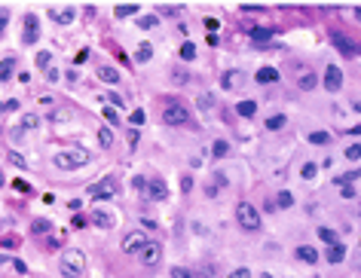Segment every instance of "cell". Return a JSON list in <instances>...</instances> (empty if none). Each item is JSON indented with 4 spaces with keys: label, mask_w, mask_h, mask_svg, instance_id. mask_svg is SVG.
I'll return each mask as SVG.
<instances>
[{
    "label": "cell",
    "mask_w": 361,
    "mask_h": 278,
    "mask_svg": "<svg viewBox=\"0 0 361 278\" xmlns=\"http://www.w3.org/2000/svg\"><path fill=\"white\" fill-rule=\"evenodd\" d=\"M331 40H334V46H337L343 55H352V52H355V43H352L349 37H343V34H334Z\"/></svg>",
    "instance_id": "obj_16"
},
{
    "label": "cell",
    "mask_w": 361,
    "mask_h": 278,
    "mask_svg": "<svg viewBox=\"0 0 361 278\" xmlns=\"http://www.w3.org/2000/svg\"><path fill=\"white\" fill-rule=\"evenodd\" d=\"M138 12H141V6H135V3H126V6H116L113 9L116 18H129V15H138Z\"/></svg>",
    "instance_id": "obj_21"
},
{
    "label": "cell",
    "mask_w": 361,
    "mask_h": 278,
    "mask_svg": "<svg viewBox=\"0 0 361 278\" xmlns=\"http://www.w3.org/2000/svg\"><path fill=\"white\" fill-rule=\"evenodd\" d=\"M227 278H251V272L239 266V269H233V272H230V275H227Z\"/></svg>",
    "instance_id": "obj_51"
},
{
    "label": "cell",
    "mask_w": 361,
    "mask_h": 278,
    "mask_svg": "<svg viewBox=\"0 0 361 278\" xmlns=\"http://www.w3.org/2000/svg\"><path fill=\"white\" fill-rule=\"evenodd\" d=\"M202 24L208 28V34H218V28H221V21H218V18H211V15H208V18H205Z\"/></svg>",
    "instance_id": "obj_48"
},
{
    "label": "cell",
    "mask_w": 361,
    "mask_h": 278,
    "mask_svg": "<svg viewBox=\"0 0 361 278\" xmlns=\"http://www.w3.org/2000/svg\"><path fill=\"white\" fill-rule=\"evenodd\" d=\"M98 80H101V83H116V80H119V70L110 67V64H104V67H98Z\"/></svg>",
    "instance_id": "obj_18"
},
{
    "label": "cell",
    "mask_w": 361,
    "mask_h": 278,
    "mask_svg": "<svg viewBox=\"0 0 361 278\" xmlns=\"http://www.w3.org/2000/svg\"><path fill=\"white\" fill-rule=\"evenodd\" d=\"M181 190L190 193V190H193V178H184V181H181Z\"/></svg>",
    "instance_id": "obj_53"
},
{
    "label": "cell",
    "mask_w": 361,
    "mask_h": 278,
    "mask_svg": "<svg viewBox=\"0 0 361 278\" xmlns=\"http://www.w3.org/2000/svg\"><path fill=\"white\" fill-rule=\"evenodd\" d=\"M169 196V187H165V181L162 178H153L150 181V187H147V199H153V202H162Z\"/></svg>",
    "instance_id": "obj_11"
},
{
    "label": "cell",
    "mask_w": 361,
    "mask_h": 278,
    "mask_svg": "<svg viewBox=\"0 0 361 278\" xmlns=\"http://www.w3.org/2000/svg\"><path fill=\"white\" fill-rule=\"evenodd\" d=\"M319 239H322V242H328V248H331V245H340L337 233H334V230H328V226H319Z\"/></svg>",
    "instance_id": "obj_24"
},
{
    "label": "cell",
    "mask_w": 361,
    "mask_h": 278,
    "mask_svg": "<svg viewBox=\"0 0 361 278\" xmlns=\"http://www.w3.org/2000/svg\"><path fill=\"white\" fill-rule=\"evenodd\" d=\"M150 58H153V46H150V43H141L138 52H135V61H138V64H147Z\"/></svg>",
    "instance_id": "obj_19"
},
{
    "label": "cell",
    "mask_w": 361,
    "mask_h": 278,
    "mask_svg": "<svg viewBox=\"0 0 361 278\" xmlns=\"http://www.w3.org/2000/svg\"><path fill=\"white\" fill-rule=\"evenodd\" d=\"M46 80H49V83H58V80H61V70L49 67V70H46Z\"/></svg>",
    "instance_id": "obj_49"
},
{
    "label": "cell",
    "mask_w": 361,
    "mask_h": 278,
    "mask_svg": "<svg viewBox=\"0 0 361 278\" xmlns=\"http://www.w3.org/2000/svg\"><path fill=\"white\" fill-rule=\"evenodd\" d=\"M98 144L101 147H113V132L104 125V129H98Z\"/></svg>",
    "instance_id": "obj_28"
},
{
    "label": "cell",
    "mask_w": 361,
    "mask_h": 278,
    "mask_svg": "<svg viewBox=\"0 0 361 278\" xmlns=\"http://www.w3.org/2000/svg\"><path fill=\"white\" fill-rule=\"evenodd\" d=\"M132 187H135V190H138V193H141V196H147V187H150V181H147V178H141V174H138V178H135V181H132Z\"/></svg>",
    "instance_id": "obj_38"
},
{
    "label": "cell",
    "mask_w": 361,
    "mask_h": 278,
    "mask_svg": "<svg viewBox=\"0 0 361 278\" xmlns=\"http://www.w3.org/2000/svg\"><path fill=\"white\" fill-rule=\"evenodd\" d=\"M187 80H190V77H187L184 67H175V70H172V83H175V86H184Z\"/></svg>",
    "instance_id": "obj_32"
},
{
    "label": "cell",
    "mask_w": 361,
    "mask_h": 278,
    "mask_svg": "<svg viewBox=\"0 0 361 278\" xmlns=\"http://www.w3.org/2000/svg\"><path fill=\"white\" fill-rule=\"evenodd\" d=\"M218 190H221V187H214V184H208V187H205V193H208V196H211V199H214V196H218Z\"/></svg>",
    "instance_id": "obj_55"
},
{
    "label": "cell",
    "mask_w": 361,
    "mask_h": 278,
    "mask_svg": "<svg viewBox=\"0 0 361 278\" xmlns=\"http://www.w3.org/2000/svg\"><path fill=\"white\" fill-rule=\"evenodd\" d=\"M3 184H6V181H3V174H0V187H3Z\"/></svg>",
    "instance_id": "obj_57"
},
{
    "label": "cell",
    "mask_w": 361,
    "mask_h": 278,
    "mask_svg": "<svg viewBox=\"0 0 361 278\" xmlns=\"http://www.w3.org/2000/svg\"><path fill=\"white\" fill-rule=\"evenodd\" d=\"M74 15H77V9H70V6H52V9H49V18H52L55 24H70Z\"/></svg>",
    "instance_id": "obj_9"
},
{
    "label": "cell",
    "mask_w": 361,
    "mask_h": 278,
    "mask_svg": "<svg viewBox=\"0 0 361 278\" xmlns=\"http://www.w3.org/2000/svg\"><path fill=\"white\" fill-rule=\"evenodd\" d=\"M162 122H165V125H178V129H181V125H196V122H193V113H190L184 104H178V101H172V104L162 107Z\"/></svg>",
    "instance_id": "obj_3"
},
{
    "label": "cell",
    "mask_w": 361,
    "mask_h": 278,
    "mask_svg": "<svg viewBox=\"0 0 361 278\" xmlns=\"http://www.w3.org/2000/svg\"><path fill=\"white\" fill-rule=\"evenodd\" d=\"M343 257H346V248H343V245H331V248H328V263L337 266V263H343Z\"/></svg>",
    "instance_id": "obj_20"
},
{
    "label": "cell",
    "mask_w": 361,
    "mask_h": 278,
    "mask_svg": "<svg viewBox=\"0 0 361 278\" xmlns=\"http://www.w3.org/2000/svg\"><path fill=\"white\" fill-rule=\"evenodd\" d=\"M58 269H61V278H83V272H86V257L70 248V251L61 254Z\"/></svg>",
    "instance_id": "obj_2"
},
{
    "label": "cell",
    "mask_w": 361,
    "mask_h": 278,
    "mask_svg": "<svg viewBox=\"0 0 361 278\" xmlns=\"http://www.w3.org/2000/svg\"><path fill=\"white\" fill-rule=\"evenodd\" d=\"M316 83H319V80H316V73H312L309 67H300V70H297V86H300L303 92L316 89Z\"/></svg>",
    "instance_id": "obj_14"
},
{
    "label": "cell",
    "mask_w": 361,
    "mask_h": 278,
    "mask_svg": "<svg viewBox=\"0 0 361 278\" xmlns=\"http://www.w3.org/2000/svg\"><path fill=\"white\" fill-rule=\"evenodd\" d=\"M12 70H15V58H3V61H0V83H3V80H9V77H12Z\"/></svg>",
    "instance_id": "obj_25"
},
{
    "label": "cell",
    "mask_w": 361,
    "mask_h": 278,
    "mask_svg": "<svg viewBox=\"0 0 361 278\" xmlns=\"http://www.w3.org/2000/svg\"><path fill=\"white\" fill-rule=\"evenodd\" d=\"M49 64H52V55L43 49V52H37V67H43V70H49Z\"/></svg>",
    "instance_id": "obj_36"
},
{
    "label": "cell",
    "mask_w": 361,
    "mask_h": 278,
    "mask_svg": "<svg viewBox=\"0 0 361 278\" xmlns=\"http://www.w3.org/2000/svg\"><path fill=\"white\" fill-rule=\"evenodd\" d=\"M6 159H9L12 165H18V168H25V165H28V162H25V156H21V153H15V150H9V153H6Z\"/></svg>",
    "instance_id": "obj_41"
},
{
    "label": "cell",
    "mask_w": 361,
    "mask_h": 278,
    "mask_svg": "<svg viewBox=\"0 0 361 278\" xmlns=\"http://www.w3.org/2000/svg\"><path fill=\"white\" fill-rule=\"evenodd\" d=\"M236 110H239V116L251 119V116L257 113V104H254V101H239V107H236Z\"/></svg>",
    "instance_id": "obj_23"
},
{
    "label": "cell",
    "mask_w": 361,
    "mask_h": 278,
    "mask_svg": "<svg viewBox=\"0 0 361 278\" xmlns=\"http://www.w3.org/2000/svg\"><path fill=\"white\" fill-rule=\"evenodd\" d=\"M227 153H230V144H227V141H214V144H211V156H214V159H221V156H227Z\"/></svg>",
    "instance_id": "obj_29"
},
{
    "label": "cell",
    "mask_w": 361,
    "mask_h": 278,
    "mask_svg": "<svg viewBox=\"0 0 361 278\" xmlns=\"http://www.w3.org/2000/svg\"><path fill=\"white\" fill-rule=\"evenodd\" d=\"M37 125H40V116H37V113H25V116H21V129L31 132V129H37Z\"/></svg>",
    "instance_id": "obj_30"
},
{
    "label": "cell",
    "mask_w": 361,
    "mask_h": 278,
    "mask_svg": "<svg viewBox=\"0 0 361 278\" xmlns=\"http://www.w3.org/2000/svg\"><path fill=\"white\" fill-rule=\"evenodd\" d=\"M144 119H147V113H144V110H141V107H138V110H135V113H132V116H129V122H132V125H135V129H138V125H144Z\"/></svg>",
    "instance_id": "obj_40"
},
{
    "label": "cell",
    "mask_w": 361,
    "mask_h": 278,
    "mask_svg": "<svg viewBox=\"0 0 361 278\" xmlns=\"http://www.w3.org/2000/svg\"><path fill=\"white\" fill-rule=\"evenodd\" d=\"M138 257H141V263H144V266H156V263L162 260V248H159L156 242H147V245H144V251H141Z\"/></svg>",
    "instance_id": "obj_8"
},
{
    "label": "cell",
    "mask_w": 361,
    "mask_h": 278,
    "mask_svg": "<svg viewBox=\"0 0 361 278\" xmlns=\"http://www.w3.org/2000/svg\"><path fill=\"white\" fill-rule=\"evenodd\" d=\"M156 24H159V15H141V18H138V28H141V31H153Z\"/></svg>",
    "instance_id": "obj_26"
},
{
    "label": "cell",
    "mask_w": 361,
    "mask_h": 278,
    "mask_svg": "<svg viewBox=\"0 0 361 278\" xmlns=\"http://www.w3.org/2000/svg\"><path fill=\"white\" fill-rule=\"evenodd\" d=\"M0 266H12L18 275H25V272H28V266H25L21 260H6V257H0Z\"/></svg>",
    "instance_id": "obj_31"
},
{
    "label": "cell",
    "mask_w": 361,
    "mask_h": 278,
    "mask_svg": "<svg viewBox=\"0 0 361 278\" xmlns=\"http://www.w3.org/2000/svg\"><path fill=\"white\" fill-rule=\"evenodd\" d=\"M248 34L254 37V43H267V40L273 37V31H270V28H248Z\"/></svg>",
    "instance_id": "obj_22"
},
{
    "label": "cell",
    "mask_w": 361,
    "mask_h": 278,
    "mask_svg": "<svg viewBox=\"0 0 361 278\" xmlns=\"http://www.w3.org/2000/svg\"><path fill=\"white\" fill-rule=\"evenodd\" d=\"M147 242H150V239H147L141 230H132V233L123 239V245H119V248H123V254H141Z\"/></svg>",
    "instance_id": "obj_6"
},
{
    "label": "cell",
    "mask_w": 361,
    "mask_h": 278,
    "mask_svg": "<svg viewBox=\"0 0 361 278\" xmlns=\"http://www.w3.org/2000/svg\"><path fill=\"white\" fill-rule=\"evenodd\" d=\"M181 58H184V61H193V58H196V46H193V43H184V46H181Z\"/></svg>",
    "instance_id": "obj_35"
},
{
    "label": "cell",
    "mask_w": 361,
    "mask_h": 278,
    "mask_svg": "<svg viewBox=\"0 0 361 278\" xmlns=\"http://www.w3.org/2000/svg\"><path fill=\"white\" fill-rule=\"evenodd\" d=\"M297 260H303V263L316 266V263H319V251H316V248H309V245H300V248H297Z\"/></svg>",
    "instance_id": "obj_15"
},
{
    "label": "cell",
    "mask_w": 361,
    "mask_h": 278,
    "mask_svg": "<svg viewBox=\"0 0 361 278\" xmlns=\"http://www.w3.org/2000/svg\"><path fill=\"white\" fill-rule=\"evenodd\" d=\"M3 113H6V104H0V116H3Z\"/></svg>",
    "instance_id": "obj_56"
},
{
    "label": "cell",
    "mask_w": 361,
    "mask_h": 278,
    "mask_svg": "<svg viewBox=\"0 0 361 278\" xmlns=\"http://www.w3.org/2000/svg\"><path fill=\"white\" fill-rule=\"evenodd\" d=\"M135 144H138V129L129 132V147H135Z\"/></svg>",
    "instance_id": "obj_54"
},
{
    "label": "cell",
    "mask_w": 361,
    "mask_h": 278,
    "mask_svg": "<svg viewBox=\"0 0 361 278\" xmlns=\"http://www.w3.org/2000/svg\"><path fill=\"white\" fill-rule=\"evenodd\" d=\"M104 119H107L110 125H116V122H119V110H113V107H104Z\"/></svg>",
    "instance_id": "obj_46"
},
{
    "label": "cell",
    "mask_w": 361,
    "mask_h": 278,
    "mask_svg": "<svg viewBox=\"0 0 361 278\" xmlns=\"http://www.w3.org/2000/svg\"><path fill=\"white\" fill-rule=\"evenodd\" d=\"M331 135L328 132H309V144H328Z\"/></svg>",
    "instance_id": "obj_37"
},
{
    "label": "cell",
    "mask_w": 361,
    "mask_h": 278,
    "mask_svg": "<svg viewBox=\"0 0 361 278\" xmlns=\"http://www.w3.org/2000/svg\"><path fill=\"white\" fill-rule=\"evenodd\" d=\"M101 98H104V101H110V107H113V110H119V107L126 104V101H123V98H119L116 92H113V95H101Z\"/></svg>",
    "instance_id": "obj_45"
},
{
    "label": "cell",
    "mask_w": 361,
    "mask_h": 278,
    "mask_svg": "<svg viewBox=\"0 0 361 278\" xmlns=\"http://www.w3.org/2000/svg\"><path fill=\"white\" fill-rule=\"evenodd\" d=\"M346 159H352V162L361 159V144H349V147H346Z\"/></svg>",
    "instance_id": "obj_44"
},
{
    "label": "cell",
    "mask_w": 361,
    "mask_h": 278,
    "mask_svg": "<svg viewBox=\"0 0 361 278\" xmlns=\"http://www.w3.org/2000/svg\"><path fill=\"white\" fill-rule=\"evenodd\" d=\"M31 230H34V236H43V233H49V230H52V223L40 217V220H34V226H31Z\"/></svg>",
    "instance_id": "obj_33"
},
{
    "label": "cell",
    "mask_w": 361,
    "mask_h": 278,
    "mask_svg": "<svg viewBox=\"0 0 361 278\" xmlns=\"http://www.w3.org/2000/svg\"><path fill=\"white\" fill-rule=\"evenodd\" d=\"M184 12V6H159L156 9V15H181Z\"/></svg>",
    "instance_id": "obj_39"
},
{
    "label": "cell",
    "mask_w": 361,
    "mask_h": 278,
    "mask_svg": "<svg viewBox=\"0 0 361 278\" xmlns=\"http://www.w3.org/2000/svg\"><path fill=\"white\" fill-rule=\"evenodd\" d=\"M6 21H9V9H0V37L6 31Z\"/></svg>",
    "instance_id": "obj_50"
},
{
    "label": "cell",
    "mask_w": 361,
    "mask_h": 278,
    "mask_svg": "<svg viewBox=\"0 0 361 278\" xmlns=\"http://www.w3.org/2000/svg\"><path fill=\"white\" fill-rule=\"evenodd\" d=\"M276 205H279V208H291V205H294V196L285 190V193H279V202H276Z\"/></svg>",
    "instance_id": "obj_43"
},
{
    "label": "cell",
    "mask_w": 361,
    "mask_h": 278,
    "mask_svg": "<svg viewBox=\"0 0 361 278\" xmlns=\"http://www.w3.org/2000/svg\"><path fill=\"white\" fill-rule=\"evenodd\" d=\"M242 83H245V77H242L239 70H224V73H221V86H224L227 92H236V89H242Z\"/></svg>",
    "instance_id": "obj_10"
},
{
    "label": "cell",
    "mask_w": 361,
    "mask_h": 278,
    "mask_svg": "<svg viewBox=\"0 0 361 278\" xmlns=\"http://www.w3.org/2000/svg\"><path fill=\"white\" fill-rule=\"evenodd\" d=\"M116 214H110V211H101V208H95L92 211V223L95 226H101V230H110V226H116Z\"/></svg>",
    "instance_id": "obj_12"
},
{
    "label": "cell",
    "mask_w": 361,
    "mask_h": 278,
    "mask_svg": "<svg viewBox=\"0 0 361 278\" xmlns=\"http://www.w3.org/2000/svg\"><path fill=\"white\" fill-rule=\"evenodd\" d=\"M340 86H343V70H340L337 64H328V67H325V89H328L331 95H337Z\"/></svg>",
    "instance_id": "obj_7"
},
{
    "label": "cell",
    "mask_w": 361,
    "mask_h": 278,
    "mask_svg": "<svg viewBox=\"0 0 361 278\" xmlns=\"http://www.w3.org/2000/svg\"><path fill=\"white\" fill-rule=\"evenodd\" d=\"M285 122H288V116L276 113V116H270V119H267V129H270V132H279V129H285Z\"/></svg>",
    "instance_id": "obj_27"
},
{
    "label": "cell",
    "mask_w": 361,
    "mask_h": 278,
    "mask_svg": "<svg viewBox=\"0 0 361 278\" xmlns=\"http://www.w3.org/2000/svg\"><path fill=\"white\" fill-rule=\"evenodd\" d=\"M172 278H199L193 269H184V266H172Z\"/></svg>",
    "instance_id": "obj_34"
},
{
    "label": "cell",
    "mask_w": 361,
    "mask_h": 278,
    "mask_svg": "<svg viewBox=\"0 0 361 278\" xmlns=\"http://www.w3.org/2000/svg\"><path fill=\"white\" fill-rule=\"evenodd\" d=\"M89 159H92V156H89V150H86V147H67V150H61V153H55V156H52L55 168H61V171L83 168Z\"/></svg>",
    "instance_id": "obj_1"
},
{
    "label": "cell",
    "mask_w": 361,
    "mask_h": 278,
    "mask_svg": "<svg viewBox=\"0 0 361 278\" xmlns=\"http://www.w3.org/2000/svg\"><path fill=\"white\" fill-rule=\"evenodd\" d=\"M37 37H40V21H37V15H28L25 18V43L31 46V43H37Z\"/></svg>",
    "instance_id": "obj_13"
},
{
    "label": "cell",
    "mask_w": 361,
    "mask_h": 278,
    "mask_svg": "<svg viewBox=\"0 0 361 278\" xmlns=\"http://www.w3.org/2000/svg\"><path fill=\"white\" fill-rule=\"evenodd\" d=\"M236 220H239V226L248 230V233L260 230V211H257L251 202H239V205H236Z\"/></svg>",
    "instance_id": "obj_4"
},
{
    "label": "cell",
    "mask_w": 361,
    "mask_h": 278,
    "mask_svg": "<svg viewBox=\"0 0 361 278\" xmlns=\"http://www.w3.org/2000/svg\"><path fill=\"white\" fill-rule=\"evenodd\" d=\"M316 171H319V165H316V162H306L300 174H303V181H312V178H316Z\"/></svg>",
    "instance_id": "obj_42"
},
{
    "label": "cell",
    "mask_w": 361,
    "mask_h": 278,
    "mask_svg": "<svg viewBox=\"0 0 361 278\" xmlns=\"http://www.w3.org/2000/svg\"><path fill=\"white\" fill-rule=\"evenodd\" d=\"M0 245H3L6 251H15V248H18V239H15V236H3V239H0Z\"/></svg>",
    "instance_id": "obj_47"
},
{
    "label": "cell",
    "mask_w": 361,
    "mask_h": 278,
    "mask_svg": "<svg viewBox=\"0 0 361 278\" xmlns=\"http://www.w3.org/2000/svg\"><path fill=\"white\" fill-rule=\"evenodd\" d=\"M254 80H257V83H260V86H263V83H276V80H279V70H276V67H270V64H267V67H260V70H257V73H254Z\"/></svg>",
    "instance_id": "obj_17"
},
{
    "label": "cell",
    "mask_w": 361,
    "mask_h": 278,
    "mask_svg": "<svg viewBox=\"0 0 361 278\" xmlns=\"http://www.w3.org/2000/svg\"><path fill=\"white\" fill-rule=\"evenodd\" d=\"M12 187H15V190H18V193H31V187H28V184H25V181H18V178H15V181H12Z\"/></svg>",
    "instance_id": "obj_52"
},
{
    "label": "cell",
    "mask_w": 361,
    "mask_h": 278,
    "mask_svg": "<svg viewBox=\"0 0 361 278\" xmlns=\"http://www.w3.org/2000/svg\"><path fill=\"white\" fill-rule=\"evenodd\" d=\"M86 196H89V199H113V196H116V178H113V174L101 178L98 184H92V187L86 190Z\"/></svg>",
    "instance_id": "obj_5"
}]
</instances>
